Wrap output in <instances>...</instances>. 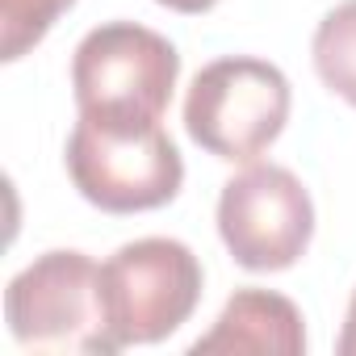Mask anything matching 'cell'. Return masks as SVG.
I'll list each match as a JSON object with an SVG mask.
<instances>
[{
  "label": "cell",
  "mask_w": 356,
  "mask_h": 356,
  "mask_svg": "<svg viewBox=\"0 0 356 356\" xmlns=\"http://www.w3.org/2000/svg\"><path fill=\"white\" fill-rule=\"evenodd\" d=\"M181 55L176 47L134 22H109L84 34L72 59V88L80 113H134L163 118Z\"/></svg>",
  "instance_id": "5b68a950"
},
{
  "label": "cell",
  "mask_w": 356,
  "mask_h": 356,
  "mask_svg": "<svg viewBox=\"0 0 356 356\" xmlns=\"http://www.w3.org/2000/svg\"><path fill=\"white\" fill-rule=\"evenodd\" d=\"M202 302V264L181 239H134L101 264V310L118 348L159 343Z\"/></svg>",
  "instance_id": "277c9868"
},
{
  "label": "cell",
  "mask_w": 356,
  "mask_h": 356,
  "mask_svg": "<svg viewBox=\"0 0 356 356\" xmlns=\"http://www.w3.org/2000/svg\"><path fill=\"white\" fill-rule=\"evenodd\" d=\"M5 318L13 339L30 352H118L101 310V268L72 248L38 256L9 281Z\"/></svg>",
  "instance_id": "3957f363"
},
{
  "label": "cell",
  "mask_w": 356,
  "mask_h": 356,
  "mask_svg": "<svg viewBox=\"0 0 356 356\" xmlns=\"http://www.w3.org/2000/svg\"><path fill=\"white\" fill-rule=\"evenodd\" d=\"M310 51L323 84L348 105H356V0H343L318 22Z\"/></svg>",
  "instance_id": "ba28073f"
},
{
  "label": "cell",
  "mask_w": 356,
  "mask_h": 356,
  "mask_svg": "<svg viewBox=\"0 0 356 356\" xmlns=\"http://www.w3.org/2000/svg\"><path fill=\"white\" fill-rule=\"evenodd\" d=\"M289 122V80L256 55L206 63L185 97V130L218 159L248 163L277 143Z\"/></svg>",
  "instance_id": "7a4b0ae2"
},
{
  "label": "cell",
  "mask_w": 356,
  "mask_h": 356,
  "mask_svg": "<svg viewBox=\"0 0 356 356\" xmlns=\"http://www.w3.org/2000/svg\"><path fill=\"white\" fill-rule=\"evenodd\" d=\"M67 176L84 202L109 214H138L181 193L185 159L159 118L80 113L67 138Z\"/></svg>",
  "instance_id": "6da1fadb"
},
{
  "label": "cell",
  "mask_w": 356,
  "mask_h": 356,
  "mask_svg": "<svg viewBox=\"0 0 356 356\" xmlns=\"http://www.w3.org/2000/svg\"><path fill=\"white\" fill-rule=\"evenodd\" d=\"M159 5H168V9H176V13H206V9L218 5V0H159Z\"/></svg>",
  "instance_id": "8fae6325"
},
{
  "label": "cell",
  "mask_w": 356,
  "mask_h": 356,
  "mask_svg": "<svg viewBox=\"0 0 356 356\" xmlns=\"http://www.w3.org/2000/svg\"><path fill=\"white\" fill-rule=\"evenodd\" d=\"M218 235L235 264L252 273H281L310 248L314 202L289 168L252 163L222 185Z\"/></svg>",
  "instance_id": "8992f818"
},
{
  "label": "cell",
  "mask_w": 356,
  "mask_h": 356,
  "mask_svg": "<svg viewBox=\"0 0 356 356\" xmlns=\"http://www.w3.org/2000/svg\"><path fill=\"white\" fill-rule=\"evenodd\" d=\"M76 0H0V59H22Z\"/></svg>",
  "instance_id": "9c48e42d"
},
{
  "label": "cell",
  "mask_w": 356,
  "mask_h": 356,
  "mask_svg": "<svg viewBox=\"0 0 356 356\" xmlns=\"http://www.w3.org/2000/svg\"><path fill=\"white\" fill-rule=\"evenodd\" d=\"M197 356L210 352H273V356H302L306 352V327L302 310L273 289H239L218 323L193 343Z\"/></svg>",
  "instance_id": "52a82bcc"
},
{
  "label": "cell",
  "mask_w": 356,
  "mask_h": 356,
  "mask_svg": "<svg viewBox=\"0 0 356 356\" xmlns=\"http://www.w3.org/2000/svg\"><path fill=\"white\" fill-rule=\"evenodd\" d=\"M339 356H356V293L348 302V318H343V335H339Z\"/></svg>",
  "instance_id": "30bf717a"
}]
</instances>
